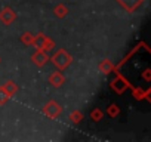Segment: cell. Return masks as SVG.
I'll use <instances>...</instances> for the list:
<instances>
[{
    "instance_id": "obj_10",
    "label": "cell",
    "mask_w": 151,
    "mask_h": 142,
    "mask_svg": "<svg viewBox=\"0 0 151 142\" xmlns=\"http://www.w3.org/2000/svg\"><path fill=\"white\" fill-rule=\"evenodd\" d=\"M119 107L117 105H110L108 107V114H110V117H114V115H117L119 114Z\"/></svg>"
},
{
    "instance_id": "obj_5",
    "label": "cell",
    "mask_w": 151,
    "mask_h": 142,
    "mask_svg": "<svg viewBox=\"0 0 151 142\" xmlns=\"http://www.w3.org/2000/svg\"><path fill=\"white\" fill-rule=\"evenodd\" d=\"M33 61L37 65H45L47 61V55L45 53V49H37V52L33 55Z\"/></svg>"
},
{
    "instance_id": "obj_7",
    "label": "cell",
    "mask_w": 151,
    "mask_h": 142,
    "mask_svg": "<svg viewBox=\"0 0 151 142\" xmlns=\"http://www.w3.org/2000/svg\"><path fill=\"white\" fill-rule=\"evenodd\" d=\"M49 82H50V85H53V86L59 87V86L64 83V76H62L61 73H53V74L50 76Z\"/></svg>"
},
{
    "instance_id": "obj_13",
    "label": "cell",
    "mask_w": 151,
    "mask_h": 142,
    "mask_svg": "<svg viewBox=\"0 0 151 142\" xmlns=\"http://www.w3.org/2000/svg\"><path fill=\"white\" fill-rule=\"evenodd\" d=\"M55 15H58V16H64V15H65V9L61 8V6L56 8V9H55Z\"/></svg>"
},
{
    "instance_id": "obj_8",
    "label": "cell",
    "mask_w": 151,
    "mask_h": 142,
    "mask_svg": "<svg viewBox=\"0 0 151 142\" xmlns=\"http://www.w3.org/2000/svg\"><path fill=\"white\" fill-rule=\"evenodd\" d=\"M3 89H5V90H6V92L9 93V96H11V95H12V93L15 92V89H17V87H15V85H14L12 82H8V83H6V85L3 86Z\"/></svg>"
},
{
    "instance_id": "obj_3",
    "label": "cell",
    "mask_w": 151,
    "mask_h": 142,
    "mask_svg": "<svg viewBox=\"0 0 151 142\" xmlns=\"http://www.w3.org/2000/svg\"><path fill=\"white\" fill-rule=\"evenodd\" d=\"M117 2L126 9V11H129V12H133L138 6H141L142 5V2L144 0H117Z\"/></svg>"
},
{
    "instance_id": "obj_6",
    "label": "cell",
    "mask_w": 151,
    "mask_h": 142,
    "mask_svg": "<svg viewBox=\"0 0 151 142\" xmlns=\"http://www.w3.org/2000/svg\"><path fill=\"white\" fill-rule=\"evenodd\" d=\"M14 18H15V14H14V11L9 9V8L5 9V11H2V14H0V19H2L3 22H6V24L12 22Z\"/></svg>"
},
{
    "instance_id": "obj_9",
    "label": "cell",
    "mask_w": 151,
    "mask_h": 142,
    "mask_svg": "<svg viewBox=\"0 0 151 142\" xmlns=\"http://www.w3.org/2000/svg\"><path fill=\"white\" fill-rule=\"evenodd\" d=\"M9 99V93L3 89V87H0V104H3Z\"/></svg>"
},
{
    "instance_id": "obj_2",
    "label": "cell",
    "mask_w": 151,
    "mask_h": 142,
    "mask_svg": "<svg viewBox=\"0 0 151 142\" xmlns=\"http://www.w3.org/2000/svg\"><path fill=\"white\" fill-rule=\"evenodd\" d=\"M61 111H62L61 105L56 104V102H53V101H50V102H49L47 105H45V108H43V113H45L46 115H49L50 118H55L56 115H59Z\"/></svg>"
},
{
    "instance_id": "obj_12",
    "label": "cell",
    "mask_w": 151,
    "mask_h": 142,
    "mask_svg": "<svg viewBox=\"0 0 151 142\" xmlns=\"http://www.w3.org/2000/svg\"><path fill=\"white\" fill-rule=\"evenodd\" d=\"M101 114H102V113H101V110H95V111H93V113L91 114V117H92V120L98 121V120L101 118Z\"/></svg>"
},
{
    "instance_id": "obj_14",
    "label": "cell",
    "mask_w": 151,
    "mask_h": 142,
    "mask_svg": "<svg viewBox=\"0 0 151 142\" xmlns=\"http://www.w3.org/2000/svg\"><path fill=\"white\" fill-rule=\"evenodd\" d=\"M82 117H83L82 114L74 113V114H73V121H74V123H77V121H80V120H82Z\"/></svg>"
},
{
    "instance_id": "obj_11",
    "label": "cell",
    "mask_w": 151,
    "mask_h": 142,
    "mask_svg": "<svg viewBox=\"0 0 151 142\" xmlns=\"http://www.w3.org/2000/svg\"><path fill=\"white\" fill-rule=\"evenodd\" d=\"M99 68H101V70L104 71V73H108V71L111 70V64H110L108 61H104V62H102V64L99 65Z\"/></svg>"
},
{
    "instance_id": "obj_1",
    "label": "cell",
    "mask_w": 151,
    "mask_h": 142,
    "mask_svg": "<svg viewBox=\"0 0 151 142\" xmlns=\"http://www.w3.org/2000/svg\"><path fill=\"white\" fill-rule=\"evenodd\" d=\"M52 62L55 67H58L59 70H64L67 68L70 64H71V56L70 53L65 50V49H59L53 56H52Z\"/></svg>"
},
{
    "instance_id": "obj_4",
    "label": "cell",
    "mask_w": 151,
    "mask_h": 142,
    "mask_svg": "<svg viewBox=\"0 0 151 142\" xmlns=\"http://www.w3.org/2000/svg\"><path fill=\"white\" fill-rule=\"evenodd\" d=\"M127 86H129V83H127L126 80H123L122 77H117V79H114V80H113V83H111V87H113V90H116L117 93H122V92H124V90L127 89Z\"/></svg>"
}]
</instances>
